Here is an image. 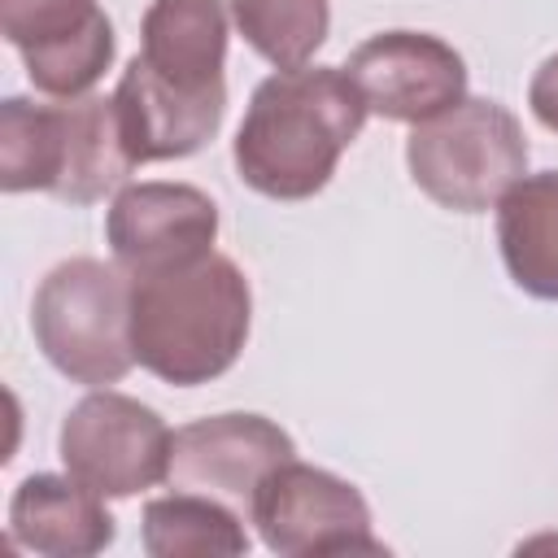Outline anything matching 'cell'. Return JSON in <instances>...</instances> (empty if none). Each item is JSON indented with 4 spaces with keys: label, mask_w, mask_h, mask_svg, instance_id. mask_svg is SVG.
Returning <instances> with one entry per match:
<instances>
[{
    "label": "cell",
    "mask_w": 558,
    "mask_h": 558,
    "mask_svg": "<svg viewBox=\"0 0 558 558\" xmlns=\"http://www.w3.org/2000/svg\"><path fill=\"white\" fill-rule=\"evenodd\" d=\"M113 113H118V131L135 166L192 157L222 126L227 83L179 87L135 52L113 87Z\"/></svg>",
    "instance_id": "obj_11"
},
{
    "label": "cell",
    "mask_w": 558,
    "mask_h": 558,
    "mask_svg": "<svg viewBox=\"0 0 558 558\" xmlns=\"http://www.w3.org/2000/svg\"><path fill=\"white\" fill-rule=\"evenodd\" d=\"M344 74L371 113L388 122H427L466 100V61L427 31H379L349 52Z\"/></svg>",
    "instance_id": "obj_8"
},
{
    "label": "cell",
    "mask_w": 558,
    "mask_h": 558,
    "mask_svg": "<svg viewBox=\"0 0 558 558\" xmlns=\"http://www.w3.org/2000/svg\"><path fill=\"white\" fill-rule=\"evenodd\" d=\"M57 449L65 471L92 493L135 497L170 475L174 432L153 405L100 388L65 414Z\"/></svg>",
    "instance_id": "obj_6"
},
{
    "label": "cell",
    "mask_w": 558,
    "mask_h": 558,
    "mask_svg": "<svg viewBox=\"0 0 558 558\" xmlns=\"http://www.w3.org/2000/svg\"><path fill=\"white\" fill-rule=\"evenodd\" d=\"M497 244L527 296L558 301V170L523 174L497 201Z\"/></svg>",
    "instance_id": "obj_15"
},
{
    "label": "cell",
    "mask_w": 558,
    "mask_h": 558,
    "mask_svg": "<svg viewBox=\"0 0 558 558\" xmlns=\"http://www.w3.org/2000/svg\"><path fill=\"white\" fill-rule=\"evenodd\" d=\"M144 549L153 558H240L248 554L244 514L218 497L174 488L144 506Z\"/></svg>",
    "instance_id": "obj_16"
},
{
    "label": "cell",
    "mask_w": 558,
    "mask_h": 558,
    "mask_svg": "<svg viewBox=\"0 0 558 558\" xmlns=\"http://www.w3.org/2000/svg\"><path fill=\"white\" fill-rule=\"evenodd\" d=\"M9 536L44 558H92L113 545L105 497L65 475H26L9 501Z\"/></svg>",
    "instance_id": "obj_12"
},
{
    "label": "cell",
    "mask_w": 558,
    "mask_h": 558,
    "mask_svg": "<svg viewBox=\"0 0 558 558\" xmlns=\"http://www.w3.org/2000/svg\"><path fill=\"white\" fill-rule=\"evenodd\" d=\"M57 135H61V166L52 196L70 205L105 201L109 192H122L135 161L122 144L113 96H70L57 100Z\"/></svg>",
    "instance_id": "obj_13"
},
{
    "label": "cell",
    "mask_w": 558,
    "mask_h": 558,
    "mask_svg": "<svg viewBox=\"0 0 558 558\" xmlns=\"http://www.w3.org/2000/svg\"><path fill=\"white\" fill-rule=\"evenodd\" d=\"M414 187L453 214H484L527 174V140L501 100L466 96L405 140Z\"/></svg>",
    "instance_id": "obj_4"
},
{
    "label": "cell",
    "mask_w": 558,
    "mask_h": 558,
    "mask_svg": "<svg viewBox=\"0 0 558 558\" xmlns=\"http://www.w3.org/2000/svg\"><path fill=\"white\" fill-rule=\"evenodd\" d=\"M57 161H61L57 105H35L26 96H9L0 105V187L52 196Z\"/></svg>",
    "instance_id": "obj_18"
},
{
    "label": "cell",
    "mask_w": 558,
    "mask_h": 558,
    "mask_svg": "<svg viewBox=\"0 0 558 558\" xmlns=\"http://www.w3.org/2000/svg\"><path fill=\"white\" fill-rule=\"evenodd\" d=\"M366 113L344 65L275 70L257 83L235 131V170L270 201H305L327 187L344 148L362 135Z\"/></svg>",
    "instance_id": "obj_1"
},
{
    "label": "cell",
    "mask_w": 558,
    "mask_h": 558,
    "mask_svg": "<svg viewBox=\"0 0 558 558\" xmlns=\"http://www.w3.org/2000/svg\"><path fill=\"white\" fill-rule=\"evenodd\" d=\"M231 22L275 70H296L323 48L331 31V0H231Z\"/></svg>",
    "instance_id": "obj_17"
},
{
    "label": "cell",
    "mask_w": 558,
    "mask_h": 558,
    "mask_svg": "<svg viewBox=\"0 0 558 558\" xmlns=\"http://www.w3.org/2000/svg\"><path fill=\"white\" fill-rule=\"evenodd\" d=\"M140 57L179 87L227 83V9L222 0H153L140 22Z\"/></svg>",
    "instance_id": "obj_14"
},
{
    "label": "cell",
    "mask_w": 558,
    "mask_h": 558,
    "mask_svg": "<svg viewBox=\"0 0 558 558\" xmlns=\"http://www.w3.org/2000/svg\"><path fill=\"white\" fill-rule=\"evenodd\" d=\"M248 279L222 253L131 279V349L161 384L196 388L227 375L248 340Z\"/></svg>",
    "instance_id": "obj_2"
},
{
    "label": "cell",
    "mask_w": 558,
    "mask_h": 558,
    "mask_svg": "<svg viewBox=\"0 0 558 558\" xmlns=\"http://www.w3.org/2000/svg\"><path fill=\"white\" fill-rule=\"evenodd\" d=\"M248 519L262 532V545L279 558H327V554H384V541L371 532L366 497L310 462H279L253 497Z\"/></svg>",
    "instance_id": "obj_5"
},
{
    "label": "cell",
    "mask_w": 558,
    "mask_h": 558,
    "mask_svg": "<svg viewBox=\"0 0 558 558\" xmlns=\"http://www.w3.org/2000/svg\"><path fill=\"white\" fill-rule=\"evenodd\" d=\"M527 105H532L536 122L558 135V52L545 57L541 70L532 74V83H527Z\"/></svg>",
    "instance_id": "obj_19"
},
{
    "label": "cell",
    "mask_w": 558,
    "mask_h": 558,
    "mask_svg": "<svg viewBox=\"0 0 558 558\" xmlns=\"http://www.w3.org/2000/svg\"><path fill=\"white\" fill-rule=\"evenodd\" d=\"M296 453L292 436L266 414H209L174 432L170 484L183 493H205L248 514L257 484Z\"/></svg>",
    "instance_id": "obj_9"
},
{
    "label": "cell",
    "mask_w": 558,
    "mask_h": 558,
    "mask_svg": "<svg viewBox=\"0 0 558 558\" xmlns=\"http://www.w3.org/2000/svg\"><path fill=\"white\" fill-rule=\"evenodd\" d=\"M31 331L44 357L74 384L109 388L131 362V275L100 257L57 262L31 301Z\"/></svg>",
    "instance_id": "obj_3"
},
{
    "label": "cell",
    "mask_w": 558,
    "mask_h": 558,
    "mask_svg": "<svg viewBox=\"0 0 558 558\" xmlns=\"http://www.w3.org/2000/svg\"><path fill=\"white\" fill-rule=\"evenodd\" d=\"M0 31L22 52L26 78L57 100L87 96L118 52L96 0H0Z\"/></svg>",
    "instance_id": "obj_7"
},
{
    "label": "cell",
    "mask_w": 558,
    "mask_h": 558,
    "mask_svg": "<svg viewBox=\"0 0 558 558\" xmlns=\"http://www.w3.org/2000/svg\"><path fill=\"white\" fill-rule=\"evenodd\" d=\"M113 262L135 275H157L214 253L218 205L192 183H126L105 218Z\"/></svg>",
    "instance_id": "obj_10"
}]
</instances>
